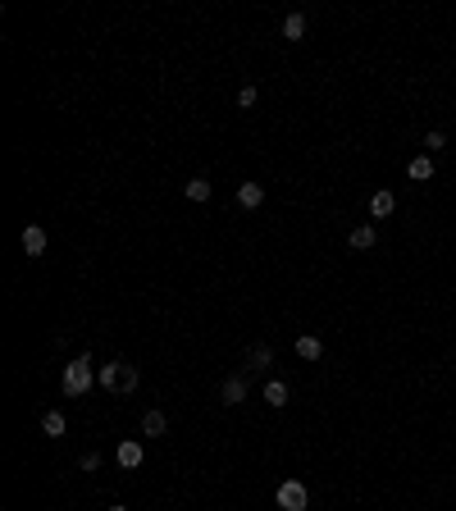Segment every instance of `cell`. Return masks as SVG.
Wrapping results in <instances>:
<instances>
[{"instance_id":"6da1fadb","label":"cell","mask_w":456,"mask_h":511,"mask_svg":"<svg viewBox=\"0 0 456 511\" xmlns=\"http://www.w3.org/2000/svg\"><path fill=\"white\" fill-rule=\"evenodd\" d=\"M92 383H96V361L92 356H73L64 365V398H82Z\"/></svg>"},{"instance_id":"7a4b0ae2","label":"cell","mask_w":456,"mask_h":511,"mask_svg":"<svg viewBox=\"0 0 456 511\" xmlns=\"http://www.w3.org/2000/svg\"><path fill=\"white\" fill-rule=\"evenodd\" d=\"M274 503H278V511H306L310 507V493H306L302 479H283V484L274 488Z\"/></svg>"},{"instance_id":"3957f363","label":"cell","mask_w":456,"mask_h":511,"mask_svg":"<svg viewBox=\"0 0 456 511\" xmlns=\"http://www.w3.org/2000/svg\"><path fill=\"white\" fill-rule=\"evenodd\" d=\"M219 402H224V407H242V402H247V374H228L224 388H219Z\"/></svg>"},{"instance_id":"277c9868","label":"cell","mask_w":456,"mask_h":511,"mask_svg":"<svg viewBox=\"0 0 456 511\" xmlns=\"http://www.w3.org/2000/svg\"><path fill=\"white\" fill-rule=\"evenodd\" d=\"M114 457H119V466H123V470H137L142 461H147V448H142L137 438H123V443H119V452H114Z\"/></svg>"},{"instance_id":"5b68a950","label":"cell","mask_w":456,"mask_h":511,"mask_svg":"<svg viewBox=\"0 0 456 511\" xmlns=\"http://www.w3.org/2000/svg\"><path fill=\"white\" fill-rule=\"evenodd\" d=\"M374 242H379V228L374 224H356L352 233H347V247H352V252H370Z\"/></svg>"},{"instance_id":"8992f818","label":"cell","mask_w":456,"mask_h":511,"mask_svg":"<svg viewBox=\"0 0 456 511\" xmlns=\"http://www.w3.org/2000/svg\"><path fill=\"white\" fill-rule=\"evenodd\" d=\"M397 210V197H393V187H379L370 197V219H388Z\"/></svg>"},{"instance_id":"52a82bcc","label":"cell","mask_w":456,"mask_h":511,"mask_svg":"<svg viewBox=\"0 0 456 511\" xmlns=\"http://www.w3.org/2000/svg\"><path fill=\"white\" fill-rule=\"evenodd\" d=\"M18 242H23V252H27V256H46V228H42V224H27Z\"/></svg>"},{"instance_id":"ba28073f","label":"cell","mask_w":456,"mask_h":511,"mask_svg":"<svg viewBox=\"0 0 456 511\" xmlns=\"http://www.w3.org/2000/svg\"><path fill=\"white\" fill-rule=\"evenodd\" d=\"M433 173H438L433 169V156H415L411 165H406V178L411 183H433Z\"/></svg>"},{"instance_id":"9c48e42d","label":"cell","mask_w":456,"mask_h":511,"mask_svg":"<svg viewBox=\"0 0 456 511\" xmlns=\"http://www.w3.org/2000/svg\"><path fill=\"white\" fill-rule=\"evenodd\" d=\"M260 201H265V187H260V183H238V206L242 210H256Z\"/></svg>"},{"instance_id":"30bf717a","label":"cell","mask_w":456,"mask_h":511,"mask_svg":"<svg viewBox=\"0 0 456 511\" xmlns=\"http://www.w3.org/2000/svg\"><path fill=\"white\" fill-rule=\"evenodd\" d=\"M265 365H274V347H269V343H256L247 352V374L251 370H265Z\"/></svg>"},{"instance_id":"8fae6325","label":"cell","mask_w":456,"mask_h":511,"mask_svg":"<svg viewBox=\"0 0 456 511\" xmlns=\"http://www.w3.org/2000/svg\"><path fill=\"white\" fill-rule=\"evenodd\" d=\"M183 192H187V201H210V197H215V183H210V178H187V183H183Z\"/></svg>"},{"instance_id":"7c38bea8","label":"cell","mask_w":456,"mask_h":511,"mask_svg":"<svg viewBox=\"0 0 456 511\" xmlns=\"http://www.w3.org/2000/svg\"><path fill=\"white\" fill-rule=\"evenodd\" d=\"M319 352H324V343H319L315 333H302V338H297V356H302V361H319Z\"/></svg>"},{"instance_id":"4fadbf2b","label":"cell","mask_w":456,"mask_h":511,"mask_svg":"<svg viewBox=\"0 0 456 511\" xmlns=\"http://www.w3.org/2000/svg\"><path fill=\"white\" fill-rule=\"evenodd\" d=\"M164 429H169V420H164V411H147V416H142V433H147V438H160Z\"/></svg>"},{"instance_id":"5bb4252c","label":"cell","mask_w":456,"mask_h":511,"mask_svg":"<svg viewBox=\"0 0 456 511\" xmlns=\"http://www.w3.org/2000/svg\"><path fill=\"white\" fill-rule=\"evenodd\" d=\"M288 398H292V393H288L283 379H269L265 383V402H269V407H288Z\"/></svg>"},{"instance_id":"9a60e30c","label":"cell","mask_w":456,"mask_h":511,"mask_svg":"<svg viewBox=\"0 0 456 511\" xmlns=\"http://www.w3.org/2000/svg\"><path fill=\"white\" fill-rule=\"evenodd\" d=\"M101 388H110V393H119V374H123V361H110V365H101Z\"/></svg>"},{"instance_id":"2e32d148","label":"cell","mask_w":456,"mask_h":511,"mask_svg":"<svg viewBox=\"0 0 456 511\" xmlns=\"http://www.w3.org/2000/svg\"><path fill=\"white\" fill-rule=\"evenodd\" d=\"M42 433L46 438H64V411H46L42 416Z\"/></svg>"},{"instance_id":"e0dca14e","label":"cell","mask_w":456,"mask_h":511,"mask_svg":"<svg viewBox=\"0 0 456 511\" xmlns=\"http://www.w3.org/2000/svg\"><path fill=\"white\" fill-rule=\"evenodd\" d=\"M283 37H288V42H302V37H306V14H288L283 18Z\"/></svg>"},{"instance_id":"ac0fdd59","label":"cell","mask_w":456,"mask_h":511,"mask_svg":"<svg viewBox=\"0 0 456 511\" xmlns=\"http://www.w3.org/2000/svg\"><path fill=\"white\" fill-rule=\"evenodd\" d=\"M137 383H142V370H137V365H128V361H123V374H119V393H133Z\"/></svg>"},{"instance_id":"d6986e66","label":"cell","mask_w":456,"mask_h":511,"mask_svg":"<svg viewBox=\"0 0 456 511\" xmlns=\"http://www.w3.org/2000/svg\"><path fill=\"white\" fill-rule=\"evenodd\" d=\"M443 147H448V133H443V128H433L429 137H424V156H433V151H443Z\"/></svg>"},{"instance_id":"ffe728a7","label":"cell","mask_w":456,"mask_h":511,"mask_svg":"<svg viewBox=\"0 0 456 511\" xmlns=\"http://www.w3.org/2000/svg\"><path fill=\"white\" fill-rule=\"evenodd\" d=\"M256 96H260V92H256V87L247 82V87H242V92H238V105H242V110H251V105H256Z\"/></svg>"},{"instance_id":"44dd1931","label":"cell","mask_w":456,"mask_h":511,"mask_svg":"<svg viewBox=\"0 0 456 511\" xmlns=\"http://www.w3.org/2000/svg\"><path fill=\"white\" fill-rule=\"evenodd\" d=\"M78 466H82V470H96V466H101V457H96V452H82V457H78Z\"/></svg>"},{"instance_id":"7402d4cb","label":"cell","mask_w":456,"mask_h":511,"mask_svg":"<svg viewBox=\"0 0 456 511\" xmlns=\"http://www.w3.org/2000/svg\"><path fill=\"white\" fill-rule=\"evenodd\" d=\"M110 511H128V507H110Z\"/></svg>"}]
</instances>
